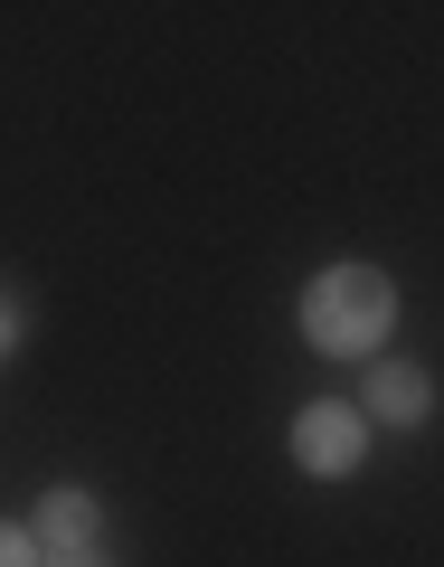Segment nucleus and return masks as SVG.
<instances>
[{"label": "nucleus", "mask_w": 444, "mask_h": 567, "mask_svg": "<svg viewBox=\"0 0 444 567\" xmlns=\"http://www.w3.org/2000/svg\"><path fill=\"white\" fill-rule=\"evenodd\" d=\"M29 529H39V548H48V558L104 548V502H95V492H76V483H58L39 511H29Z\"/></svg>", "instance_id": "20e7f679"}, {"label": "nucleus", "mask_w": 444, "mask_h": 567, "mask_svg": "<svg viewBox=\"0 0 444 567\" xmlns=\"http://www.w3.org/2000/svg\"><path fill=\"white\" fill-rule=\"evenodd\" d=\"M293 322H303V341L322 350V360H379L388 331H397V284H388L379 265H322V275L303 284Z\"/></svg>", "instance_id": "f257e3e1"}, {"label": "nucleus", "mask_w": 444, "mask_h": 567, "mask_svg": "<svg viewBox=\"0 0 444 567\" xmlns=\"http://www.w3.org/2000/svg\"><path fill=\"white\" fill-rule=\"evenodd\" d=\"M48 567H114L104 548H76V558H48Z\"/></svg>", "instance_id": "0eeeda50"}, {"label": "nucleus", "mask_w": 444, "mask_h": 567, "mask_svg": "<svg viewBox=\"0 0 444 567\" xmlns=\"http://www.w3.org/2000/svg\"><path fill=\"white\" fill-rule=\"evenodd\" d=\"M283 454H293V473H312V483H350V473L369 464V416L350 398H312L303 416H293V435H283Z\"/></svg>", "instance_id": "f03ea898"}, {"label": "nucleus", "mask_w": 444, "mask_h": 567, "mask_svg": "<svg viewBox=\"0 0 444 567\" xmlns=\"http://www.w3.org/2000/svg\"><path fill=\"white\" fill-rule=\"evenodd\" d=\"M20 341H29V303H20V293H0V360H10Z\"/></svg>", "instance_id": "423d86ee"}, {"label": "nucleus", "mask_w": 444, "mask_h": 567, "mask_svg": "<svg viewBox=\"0 0 444 567\" xmlns=\"http://www.w3.org/2000/svg\"><path fill=\"white\" fill-rule=\"evenodd\" d=\"M0 567H48L39 529H20V520H0Z\"/></svg>", "instance_id": "39448f33"}, {"label": "nucleus", "mask_w": 444, "mask_h": 567, "mask_svg": "<svg viewBox=\"0 0 444 567\" xmlns=\"http://www.w3.org/2000/svg\"><path fill=\"white\" fill-rule=\"evenodd\" d=\"M360 416L369 425H388V435H416L425 416H435V379H425L416 360H369V388H360Z\"/></svg>", "instance_id": "7ed1b4c3"}]
</instances>
